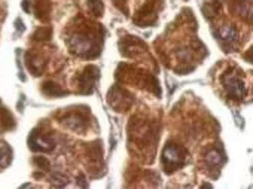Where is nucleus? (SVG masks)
I'll return each mask as SVG.
<instances>
[{"instance_id":"nucleus-4","label":"nucleus","mask_w":253,"mask_h":189,"mask_svg":"<svg viewBox=\"0 0 253 189\" xmlns=\"http://www.w3.org/2000/svg\"><path fill=\"white\" fill-rule=\"evenodd\" d=\"M97 79H98V69L95 66L86 67L85 72L79 76V88H81V93H84V94L92 93Z\"/></svg>"},{"instance_id":"nucleus-15","label":"nucleus","mask_w":253,"mask_h":189,"mask_svg":"<svg viewBox=\"0 0 253 189\" xmlns=\"http://www.w3.org/2000/svg\"><path fill=\"white\" fill-rule=\"evenodd\" d=\"M121 2H122V0H118V3H121Z\"/></svg>"},{"instance_id":"nucleus-13","label":"nucleus","mask_w":253,"mask_h":189,"mask_svg":"<svg viewBox=\"0 0 253 189\" xmlns=\"http://www.w3.org/2000/svg\"><path fill=\"white\" fill-rule=\"evenodd\" d=\"M6 147H0V167H5V164L8 162V153H6Z\"/></svg>"},{"instance_id":"nucleus-2","label":"nucleus","mask_w":253,"mask_h":189,"mask_svg":"<svg viewBox=\"0 0 253 189\" xmlns=\"http://www.w3.org/2000/svg\"><path fill=\"white\" fill-rule=\"evenodd\" d=\"M222 84H223V88H225L226 94L229 95V98L237 100V101L244 98V95H246V84L243 82V79L240 76H237L235 73L223 75Z\"/></svg>"},{"instance_id":"nucleus-6","label":"nucleus","mask_w":253,"mask_h":189,"mask_svg":"<svg viewBox=\"0 0 253 189\" xmlns=\"http://www.w3.org/2000/svg\"><path fill=\"white\" fill-rule=\"evenodd\" d=\"M70 47L79 55H88L91 51V41L86 36H76L70 42Z\"/></svg>"},{"instance_id":"nucleus-5","label":"nucleus","mask_w":253,"mask_h":189,"mask_svg":"<svg viewBox=\"0 0 253 189\" xmlns=\"http://www.w3.org/2000/svg\"><path fill=\"white\" fill-rule=\"evenodd\" d=\"M217 39L223 45L225 51H231V48H234L238 42V30L232 26L222 27L217 33Z\"/></svg>"},{"instance_id":"nucleus-10","label":"nucleus","mask_w":253,"mask_h":189,"mask_svg":"<svg viewBox=\"0 0 253 189\" xmlns=\"http://www.w3.org/2000/svg\"><path fill=\"white\" fill-rule=\"evenodd\" d=\"M52 183H54L55 186H66V185H67V177L61 176V174H58V173H54V174H52Z\"/></svg>"},{"instance_id":"nucleus-3","label":"nucleus","mask_w":253,"mask_h":189,"mask_svg":"<svg viewBox=\"0 0 253 189\" xmlns=\"http://www.w3.org/2000/svg\"><path fill=\"white\" fill-rule=\"evenodd\" d=\"M54 146H55V143L52 139H49L46 136L41 137L36 130L32 131V134L29 137V147L33 152H51L54 149Z\"/></svg>"},{"instance_id":"nucleus-12","label":"nucleus","mask_w":253,"mask_h":189,"mask_svg":"<svg viewBox=\"0 0 253 189\" xmlns=\"http://www.w3.org/2000/svg\"><path fill=\"white\" fill-rule=\"evenodd\" d=\"M35 164L36 165H39V167H43V170H49V161L46 159V158H43V156H38V158H35Z\"/></svg>"},{"instance_id":"nucleus-8","label":"nucleus","mask_w":253,"mask_h":189,"mask_svg":"<svg viewBox=\"0 0 253 189\" xmlns=\"http://www.w3.org/2000/svg\"><path fill=\"white\" fill-rule=\"evenodd\" d=\"M206 159H207L209 165H213V167H217V165H220V164H222V161H223V158H222V153H220L219 150H210V152L207 153Z\"/></svg>"},{"instance_id":"nucleus-1","label":"nucleus","mask_w":253,"mask_h":189,"mask_svg":"<svg viewBox=\"0 0 253 189\" xmlns=\"http://www.w3.org/2000/svg\"><path fill=\"white\" fill-rule=\"evenodd\" d=\"M186 161V153L185 150L174 144V143H169L166 147H164V152H163V165L166 168L167 173H171L174 170H179L180 167H183Z\"/></svg>"},{"instance_id":"nucleus-7","label":"nucleus","mask_w":253,"mask_h":189,"mask_svg":"<svg viewBox=\"0 0 253 189\" xmlns=\"http://www.w3.org/2000/svg\"><path fill=\"white\" fill-rule=\"evenodd\" d=\"M43 93L46 94V95H49V97H61V95H64V94H67L63 88H60V85H57V84H54V82H46L45 85H43Z\"/></svg>"},{"instance_id":"nucleus-14","label":"nucleus","mask_w":253,"mask_h":189,"mask_svg":"<svg viewBox=\"0 0 253 189\" xmlns=\"http://www.w3.org/2000/svg\"><path fill=\"white\" fill-rule=\"evenodd\" d=\"M29 0H23V9L26 11V12H30V6H29Z\"/></svg>"},{"instance_id":"nucleus-11","label":"nucleus","mask_w":253,"mask_h":189,"mask_svg":"<svg viewBox=\"0 0 253 189\" xmlns=\"http://www.w3.org/2000/svg\"><path fill=\"white\" fill-rule=\"evenodd\" d=\"M36 39H49L51 38V29H39L35 33Z\"/></svg>"},{"instance_id":"nucleus-9","label":"nucleus","mask_w":253,"mask_h":189,"mask_svg":"<svg viewBox=\"0 0 253 189\" xmlns=\"http://www.w3.org/2000/svg\"><path fill=\"white\" fill-rule=\"evenodd\" d=\"M88 8H89V11L95 17H100L103 14V3H101V0H88Z\"/></svg>"}]
</instances>
